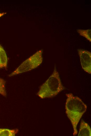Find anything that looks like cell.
I'll return each instance as SVG.
<instances>
[{
  "label": "cell",
  "mask_w": 91,
  "mask_h": 136,
  "mask_svg": "<svg viewBox=\"0 0 91 136\" xmlns=\"http://www.w3.org/2000/svg\"><path fill=\"white\" fill-rule=\"evenodd\" d=\"M66 95L67 98L65 105L66 113L72 126L73 135L75 136L77 133V125L86 111L87 106L80 98L72 93Z\"/></svg>",
  "instance_id": "1"
},
{
  "label": "cell",
  "mask_w": 91,
  "mask_h": 136,
  "mask_svg": "<svg viewBox=\"0 0 91 136\" xmlns=\"http://www.w3.org/2000/svg\"><path fill=\"white\" fill-rule=\"evenodd\" d=\"M59 74L55 67L49 78L40 87L37 93L41 98H52L64 89Z\"/></svg>",
  "instance_id": "2"
},
{
  "label": "cell",
  "mask_w": 91,
  "mask_h": 136,
  "mask_svg": "<svg viewBox=\"0 0 91 136\" xmlns=\"http://www.w3.org/2000/svg\"><path fill=\"white\" fill-rule=\"evenodd\" d=\"M43 50H40L27 59L9 75L12 76L30 71L40 65L43 61Z\"/></svg>",
  "instance_id": "3"
},
{
  "label": "cell",
  "mask_w": 91,
  "mask_h": 136,
  "mask_svg": "<svg viewBox=\"0 0 91 136\" xmlns=\"http://www.w3.org/2000/svg\"><path fill=\"white\" fill-rule=\"evenodd\" d=\"M78 51L83 69L87 72L91 73V53L87 50L78 49Z\"/></svg>",
  "instance_id": "4"
},
{
  "label": "cell",
  "mask_w": 91,
  "mask_h": 136,
  "mask_svg": "<svg viewBox=\"0 0 91 136\" xmlns=\"http://www.w3.org/2000/svg\"><path fill=\"white\" fill-rule=\"evenodd\" d=\"M78 136H91L90 127L89 125L83 120L81 121Z\"/></svg>",
  "instance_id": "5"
},
{
  "label": "cell",
  "mask_w": 91,
  "mask_h": 136,
  "mask_svg": "<svg viewBox=\"0 0 91 136\" xmlns=\"http://www.w3.org/2000/svg\"><path fill=\"white\" fill-rule=\"evenodd\" d=\"M8 59L5 52L0 45V69H6L7 67Z\"/></svg>",
  "instance_id": "6"
},
{
  "label": "cell",
  "mask_w": 91,
  "mask_h": 136,
  "mask_svg": "<svg viewBox=\"0 0 91 136\" xmlns=\"http://www.w3.org/2000/svg\"><path fill=\"white\" fill-rule=\"evenodd\" d=\"M19 131L18 129H10L0 128V136H15Z\"/></svg>",
  "instance_id": "7"
},
{
  "label": "cell",
  "mask_w": 91,
  "mask_h": 136,
  "mask_svg": "<svg viewBox=\"0 0 91 136\" xmlns=\"http://www.w3.org/2000/svg\"><path fill=\"white\" fill-rule=\"evenodd\" d=\"M77 31L80 35L85 37L89 41L91 42V30L90 29L85 30L78 29Z\"/></svg>",
  "instance_id": "8"
},
{
  "label": "cell",
  "mask_w": 91,
  "mask_h": 136,
  "mask_svg": "<svg viewBox=\"0 0 91 136\" xmlns=\"http://www.w3.org/2000/svg\"><path fill=\"white\" fill-rule=\"evenodd\" d=\"M5 82L4 79L0 78V94L4 97H6L7 96L5 88Z\"/></svg>",
  "instance_id": "9"
},
{
  "label": "cell",
  "mask_w": 91,
  "mask_h": 136,
  "mask_svg": "<svg viewBox=\"0 0 91 136\" xmlns=\"http://www.w3.org/2000/svg\"><path fill=\"white\" fill-rule=\"evenodd\" d=\"M5 13H0V17L4 15V14H5Z\"/></svg>",
  "instance_id": "10"
}]
</instances>
